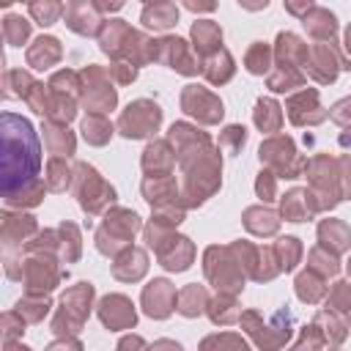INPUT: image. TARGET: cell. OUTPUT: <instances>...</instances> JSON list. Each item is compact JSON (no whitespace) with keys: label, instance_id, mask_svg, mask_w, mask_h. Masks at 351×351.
<instances>
[{"label":"cell","instance_id":"1","mask_svg":"<svg viewBox=\"0 0 351 351\" xmlns=\"http://www.w3.org/2000/svg\"><path fill=\"white\" fill-rule=\"evenodd\" d=\"M3 137V197L36 184L41 167V145L27 118L3 112L0 118Z\"/></svg>","mask_w":351,"mask_h":351},{"label":"cell","instance_id":"2","mask_svg":"<svg viewBox=\"0 0 351 351\" xmlns=\"http://www.w3.org/2000/svg\"><path fill=\"white\" fill-rule=\"evenodd\" d=\"M159 118H162V112H159L156 104H151V101H134L121 115L118 129L126 137H145V134H151L159 126Z\"/></svg>","mask_w":351,"mask_h":351},{"label":"cell","instance_id":"3","mask_svg":"<svg viewBox=\"0 0 351 351\" xmlns=\"http://www.w3.org/2000/svg\"><path fill=\"white\" fill-rule=\"evenodd\" d=\"M184 110L192 112V115H197L203 123H214V121L222 118V104L208 90L197 88V85H192V88L184 90Z\"/></svg>","mask_w":351,"mask_h":351},{"label":"cell","instance_id":"4","mask_svg":"<svg viewBox=\"0 0 351 351\" xmlns=\"http://www.w3.org/2000/svg\"><path fill=\"white\" fill-rule=\"evenodd\" d=\"M143 304H145V313H148V315L165 318V315L170 313V307L176 304V291L170 288L167 280H154V282L143 291Z\"/></svg>","mask_w":351,"mask_h":351},{"label":"cell","instance_id":"5","mask_svg":"<svg viewBox=\"0 0 351 351\" xmlns=\"http://www.w3.org/2000/svg\"><path fill=\"white\" fill-rule=\"evenodd\" d=\"M159 49V60H165L170 69H178L184 74H197V60H192L186 55V41L181 38H165L156 44Z\"/></svg>","mask_w":351,"mask_h":351},{"label":"cell","instance_id":"6","mask_svg":"<svg viewBox=\"0 0 351 351\" xmlns=\"http://www.w3.org/2000/svg\"><path fill=\"white\" fill-rule=\"evenodd\" d=\"M63 14H66V25H69L74 33L93 36L96 27H99V16H96V11L90 8L88 0H71Z\"/></svg>","mask_w":351,"mask_h":351},{"label":"cell","instance_id":"7","mask_svg":"<svg viewBox=\"0 0 351 351\" xmlns=\"http://www.w3.org/2000/svg\"><path fill=\"white\" fill-rule=\"evenodd\" d=\"M99 315L110 329H126L134 324V310L123 296H107L99 307Z\"/></svg>","mask_w":351,"mask_h":351},{"label":"cell","instance_id":"8","mask_svg":"<svg viewBox=\"0 0 351 351\" xmlns=\"http://www.w3.org/2000/svg\"><path fill=\"white\" fill-rule=\"evenodd\" d=\"M25 285H27V293H33V296L49 291L55 285L52 263L49 261H30V263H25Z\"/></svg>","mask_w":351,"mask_h":351},{"label":"cell","instance_id":"9","mask_svg":"<svg viewBox=\"0 0 351 351\" xmlns=\"http://www.w3.org/2000/svg\"><path fill=\"white\" fill-rule=\"evenodd\" d=\"M288 159H293V143H291V140L274 137V140H269V143L261 145V162H269V165L280 167L285 176H291Z\"/></svg>","mask_w":351,"mask_h":351},{"label":"cell","instance_id":"10","mask_svg":"<svg viewBox=\"0 0 351 351\" xmlns=\"http://www.w3.org/2000/svg\"><path fill=\"white\" fill-rule=\"evenodd\" d=\"M58 58H60V44H58V38H52V36L36 38L33 47L27 49V63H30L33 69H47V66H52Z\"/></svg>","mask_w":351,"mask_h":351},{"label":"cell","instance_id":"11","mask_svg":"<svg viewBox=\"0 0 351 351\" xmlns=\"http://www.w3.org/2000/svg\"><path fill=\"white\" fill-rule=\"evenodd\" d=\"M36 230V222L33 217H25V214H3V241L5 247L22 241L25 233H33Z\"/></svg>","mask_w":351,"mask_h":351},{"label":"cell","instance_id":"12","mask_svg":"<svg viewBox=\"0 0 351 351\" xmlns=\"http://www.w3.org/2000/svg\"><path fill=\"white\" fill-rule=\"evenodd\" d=\"M44 140H47V148L58 156H69L74 151V137L66 126H58V123H47L44 126Z\"/></svg>","mask_w":351,"mask_h":351},{"label":"cell","instance_id":"13","mask_svg":"<svg viewBox=\"0 0 351 351\" xmlns=\"http://www.w3.org/2000/svg\"><path fill=\"white\" fill-rule=\"evenodd\" d=\"M176 19H178V11L170 3H156L154 8H145L143 11V22L148 27H154V30H165V27L176 25Z\"/></svg>","mask_w":351,"mask_h":351},{"label":"cell","instance_id":"14","mask_svg":"<svg viewBox=\"0 0 351 351\" xmlns=\"http://www.w3.org/2000/svg\"><path fill=\"white\" fill-rule=\"evenodd\" d=\"M307 192H302V189H293V192H288L285 197H282V217L285 219H291V222H302V219H307V214H310V203H307Z\"/></svg>","mask_w":351,"mask_h":351},{"label":"cell","instance_id":"15","mask_svg":"<svg viewBox=\"0 0 351 351\" xmlns=\"http://www.w3.org/2000/svg\"><path fill=\"white\" fill-rule=\"evenodd\" d=\"M192 38H195V44L203 55L211 52V49H219V44H222V33L214 22H197L192 27Z\"/></svg>","mask_w":351,"mask_h":351},{"label":"cell","instance_id":"16","mask_svg":"<svg viewBox=\"0 0 351 351\" xmlns=\"http://www.w3.org/2000/svg\"><path fill=\"white\" fill-rule=\"evenodd\" d=\"M63 14L60 0H30V16L38 25H52Z\"/></svg>","mask_w":351,"mask_h":351},{"label":"cell","instance_id":"17","mask_svg":"<svg viewBox=\"0 0 351 351\" xmlns=\"http://www.w3.org/2000/svg\"><path fill=\"white\" fill-rule=\"evenodd\" d=\"M255 123L263 132H274L280 126V107L271 99H261L258 107H255Z\"/></svg>","mask_w":351,"mask_h":351},{"label":"cell","instance_id":"18","mask_svg":"<svg viewBox=\"0 0 351 351\" xmlns=\"http://www.w3.org/2000/svg\"><path fill=\"white\" fill-rule=\"evenodd\" d=\"M3 33H5V41L11 47H22V41L30 36V22H25L22 16L8 14L5 22H3Z\"/></svg>","mask_w":351,"mask_h":351},{"label":"cell","instance_id":"19","mask_svg":"<svg viewBox=\"0 0 351 351\" xmlns=\"http://www.w3.org/2000/svg\"><path fill=\"white\" fill-rule=\"evenodd\" d=\"M304 27H307L313 36L326 38V36H332V33H335V16L318 8V11H313L310 16H304Z\"/></svg>","mask_w":351,"mask_h":351},{"label":"cell","instance_id":"20","mask_svg":"<svg viewBox=\"0 0 351 351\" xmlns=\"http://www.w3.org/2000/svg\"><path fill=\"white\" fill-rule=\"evenodd\" d=\"M110 132H112V126H110L101 115H88L85 123H82L85 140H88V143H96V145H101V143L110 137Z\"/></svg>","mask_w":351,"mask_h":351},{"label":"cell","instance_id":"21","mask_svg":"<svg viewBox=\"0 0 351 351\" xmlns=\"http://www.w3.org/2000/svg\"><path fill=\"white\" fill-rule=\"evenodd\" d=\"M47 178H44V184H47V189H52V192H63L66 189V184H69V167H66V162L63 159H52L49 165H47Z\"/></svg>","mask_w":351,"mask_h":351},{"label":"cell","instance_id":"22","mask_svg":"<svg viewBox=\"0 0 351 351\" xmlns=\"http://www.w3.org/2000/svg\"><path fill=\"white\" fill-rule=\"evenodd\" d=\"M318 233H321L324 241L332 239V247H335V250H346V247H348V230H346V225H340V222H332V219H329V222L321 225Z\"/></svg>","mask_w":351,"mask_h":351},{"label":"cell","instance_id":"23","mask_svg":"<svg viewBox=\"0 0 351 351\" xmlns=\"http://www.w3.org/2000/svg\"><path fill=\"white\" fill-rule=\"evenodd\" d=\"M47 307H49V302L44 299H33V293H30V299H22L19 304H16V313L19 315H25L27 321H41L44 315H47Z\"/></svg>","mask_w":351,"mask_h":351},{"label":"cell","instance_id":"24","mask_svg":"<svg viewBox=\"0 0 351 351\" xmlns=\"http://www.w3.org/2000/svg\"><path fill=\"white\" fill-rule=\"evenodd\" d=\"M247 69L252 74H263L269 69V47L263 44H255L250 52H247Z\"/></svg>","mask_w":351,"mask_h":351},{"label":"cell","instance_id":"25","mask_svg":"<svg viewBox=\"0 0 351 351\" xmlns=\"http://www.w3.org/2000/svg\"><path fill=\"white\" fill-rule=\"evenodd\" d=\"M203 302H206L203 291L192 285V288H186V291L181 293V313H184V315H195V313L203 310Z\"/></svg>","mask_w":351,"mask_h":351},{"label":"cell","instance_id":"26","mask_svg":"<svg viewBox=\"0 0 351 351\" xmlns=\"http://www.w3.org/2000/svg\"><path fill=\"white\" fill-rule=\"evenodd\" d=\"M277 255H280V266H282L285 271L293 269V263H296V258H299V244H296V239H280Z\"/></svg>","mask_w":351,"mask_h":351},{"label":"cell","instance_id":"27","mask_svg":"<svg viewBox=\"0 0 351 351\" xmlns=\"http://www.w3.org/2000/svg\"><path fill=\"white\" fill-rule=\"evenodd\" d=\"M315 58H318V66L332 63V52H326V47H318V49H315ZM310 71H313V74H318V80H321V82H332V80H335V74H337V71H332V69H329V71H321V69H315V66H313Z\"/></svg>","mask_w":351,"mask_h":351},{"label":"cell","instance_id":"28","mask_svg":"<svg viewBox=\"0 0 351 351\" xmlns=\"http://www.w3.org/2000/svg\"><path fill=\"white\" fill-rule=\"evenodd\" d=\"M244 140H247V132H244V126H228L219 143H222V145H228V151H236L239 145H244Z\"/></svg>","mask_w":351,"mask_h":351},{"label":"cell","instance_id":"29","mask_svg":"<svg viewBox=\"0 0 351 351\" xmlns=\"http://www.w3.org/2000/svg\"><path fill=\"white\" fill-rule=\"evenodd\" d=\"M302 80L291 71V66H288V71H277L271 80H269V88L271 90H285V88H291V85H299Z\"/></svg>","mask_w":351,"mask_h":351},{"label":"cell","instance_id":"30","mask_svg":"<svg viewBox=\"0 0 351 351\" xmlns=\"http://www.w3.org/2000/svg\"><path fill=\"white\" fill-rule=\"evenodd\" d=\"M332 118L340 121V123H348V121H351V99L335 104V107H332Z\"/></svg>","mask_w":351,"mask_h":351},{"label":"cell","instance_id":"31","mask_svg":"<svg viewBox=\"0 0 351 351\" xmlns=\"http://www.w3.org/2000/svg\"><path fill=\"white\" fill-rule=\"evenodd\" d=\"M258 195H261L263 200H271V195H274V181L269 178V173H261V178H258Z\"/></svg>","mask_w":351,"mask_h":351},{"label":"cell","instance_id":"32","mask_svg":"<svg viewBox=\"0 0 351 351\" xmlns=\"http://www.w3.org/2000/svg\"><path fill=\"white\" fill-rule=\"evenodd\" d=\"M313 5V0H285V8L296 16H307V8Z\"/></svg>","mask_w":351,"mask_h":351},{"label":"cell","instance_id":"33","mask_svg":"<svg viewBox=\"0 0 351 351\" xmlns=\"http://www.w3.org/2000/svg\"><path fill=\"white\" fill-rule=\"evenodd\" d=\"M186 3V8H192V11H211L214 8V0H184Z\"/></svg>","mask_w":351,"mask_h":351},{"label":"cell","instance_id":"34","mask_svg":"<svg viewBox=\"0 0 351 351\" xmlns=\"http://www.w3.org/2000/svg\"><path fill=\"white\" fill-rule=\"evenodd\" d=\"M96 5H99L101 11H118V8L123 5V0H96Z\"/></svg>","mask_w":351,"mask_h":351},{"label":"cell","instance_id":"35","mask_svg":"<svg viewBox=\"0 0 351 351\" xmlns=\"http://www.w3.org/2000/svg\"><path fill=\"white\" fill-rule=\"evenodd\" d=\"M244 8H250V11H258V8H263L269 0H239Z\"/></svg>","mask_w":351,"mask_h":351},{"label":"cell","instance_id":"36","mask_svg":"<svg viewBox=\"0 0 351 351\" xmlns=\"http://www.w3.org/2000/svg\"><path fill=\"white\" fill-rule=\"evenodd\" d=\"M340 143L343 145H351V134H340Z\"/></svg>","mask_w":351,"mask_h":351},{"label":"cell","instance_id":"37","mask_svg":"<svg viewBox=\"0 0 351 351\" xmlns=\"http://www.w3.org/2000/svg\"><path fill=\"white\" fill-rule=\"evenodd\" d=\"M346 44H348V49H351V27H348V33H346Z\"/></svg>","mask_w":351,"mask_h":351},{"label":"cell","instance_id":"38","mask_svg":"<svg viewBox=\"0 0 351 351\" xmlns=\"http://www.w3.org/2000/svg\"><path fill=\"white\" fill-rule=\"evenodd\" d=\"M11 3H14V0H3V5H11Z\"/></svg>","mask_w":351,"mask_h":351},{"label":"cell","instance_id":"39","mask_svg":"<svg viewBox=\"0 0 351 351\" xmlns=\"http://www.w3.org/2000/svg\"><path fill=\"white\" fill-rule=\"evenodd\" d=\"M156 3H159V0H156Z\"/></svg>","mask_w":351,"mask_h":351}]
</instances>
